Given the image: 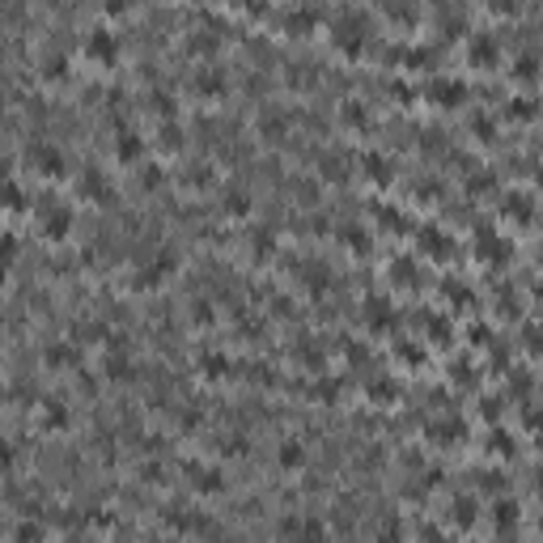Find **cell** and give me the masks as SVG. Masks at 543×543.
<instances>
[{
	"label": "cell",
	"instance_id": "cell-1",
	"mask_svg": "<svg viewBox=\"0 0 543 543\" xmlns=\"http://www.w3.org/2000/svg\"><path fill=\"white\" fill-rule=\"evenodd\" d=\"M30 161H34V170H38V174H47V179H60V174H64V166H68V161H64V153H60V149H51V144H38V149L30 153Z\"/></svg>",
	"mask_w": 543,
	"mask_h": 543
},
{
	"label": "cell",
	"instance_id": "cell-2",
	"mask_svg": "<svg viewBox=\"0 0 543 543\" xmlns=\"http://www.w3.org/2000/svg\"><path fill=\"white\" fill-rule=\"evenodd\" d=\"M85 51H89V60H102V64H115V56H119L115 34H106V30H94L89 43H85Z\"/></svg>",
	"mask_w": 543,
	"mask_h": 543
},
{
	"label": "cell",
	"instance_id": "cell-3",
	"mask_svg": "<svg viewBox=\"0 0 543 543\" xmlns=\"http://www.w3.org/2000/svg\"><path fill=\"white\" fill-rule=\"evenodd\" d=\"M68 230H73V212H68V208H51L47 221H43V234H47L51 242H60Z\"/></svg>",
	"mask_w": 543,
	"mask_h": 543
},
{
	"label": "cell",
	"instance_id": "cell-4",
	"mask_svg": "<svg viewBox=\"0 0 543 543\" xmlns=\"http://www.w3.org/2000/svg\"><path fill=\"white\" fill-rule=\"evenodd\" d=\"M77 352L73 348H47V365H73Z\"/></svg>",
	"mask_w": 543,
	"mask_h": 543
},
{
	"label": "cell",
	"instance_id": "cell-5",
	"mask_svg": "<svg viewBox=\"0 0 543 543\" xmlns=\"http://www.w3.org/2000/svg\"><path fill=\"white\" fill-rule=\"evenodd\" d=\"M102 9L111 13V17H124V13L132 9V0H102Z\"/></svg>",
	"mask_w": 543,
	"mask_h": 543
},
{
	"label": "cell",
	"instance_id": "cell-6",
	"mask_svg": "<svg viewBox=\"0 0 543 543\" xmlns=\"http://www.w3.org/2000/svg\"><path fill=\"white\" fill-rule=\"evenodd\" d=\"M281 463H285V467H297V463H302V450H297V446H285V450H281Z\"/></svg>",
	"mask_w": 543,
	"mask_h": 543
}]
</instances>
